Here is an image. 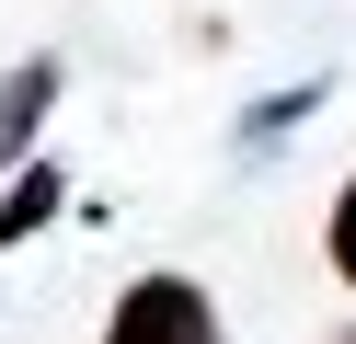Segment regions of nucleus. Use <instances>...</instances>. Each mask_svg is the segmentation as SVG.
<instances>
[{
	"mask_svg": "<svg viewBox=\"0 0 356 344\" xmlns=\"http://www.w3.org/2000/svg\"><path fill=\"white\" fill-rule=\"evenodd\" d=\"M47 104H58V58H24L12 81H0V172H24L35 126H47Z\"/></svg>",
	"mask_w": 356,
	"mask_h": 344,
	"instance_id": "2",
	"label": "nucleus"
},
{
	"mask_svg": "<svg viewBox=\"0 0 356 344\" xmlns=\"http://www.w3.org/2000/svg\"><path fill=\"white\" fill-rule=\"evenodd\" d=\"M310 104H322V81H299V92H264V104L241 115V138H253V149H264V138H287V126H299Z\"/></svg>",
	"mask_w": 356,
	"mask_h": 344,
	"instance_id": "4",
	"label": "nucleus"
},
{
	"mask_svg": "<svg viewBox=\"0 0 356 344\" xmlns=\"http://www.w3.org/2000/svg\"><path fill=\"white\" fill-rule=\"evenodd\" d=\"M104 344H230V333H218V310H207L195 275H138L115 298V321H104Z\"/></svg>",
	"mask_w": 356,
	"mask_h": 344,
	"instance_id": "1",
	"label": "nucleus"
},
{
	"mask_svg": "<svg viewBox=\"0 0 356 344\" xmlns=\"http://www.w3.org/2000/svg\"><path fill=\"white\" fill-rule=\"evenodd\" d=\"M58 195H70V183H58L47 161H24V172H12V195H0V241H35V229L58 218Z\"/></svg>",
	"mask_w": 356,
	"mask_h": 344,
	"instance_id": "3",
	"label": "nucleus"
},
{
	"mask_svg": "<svg viewBox=\"0 0 356 344\" xmlns=\"http://www.w3.org/2000/svg\"><path fill=\"white\" fill-rule=\"evenodd\" d=\"M345 344H356V333H345Z\"/></svg>",
	"mask_w": 356,
	"mask_h": 344,
	"instance_id": "6",
	"label": "nucleus"
},
{
	"mask_svg": "<svg viewBox=\"0 0 356 344\" xmlns=\"http://www.w3.org/2000/svg\"><path fill=\"white\" fill-rule=\"evenodd\" d=\"M322 252H333V275H345V287H356V183H345V195H333V229H322Z\"/></svg>",
	"mask_w": 356,
	"mask_h": 344,
	"instance_id": "5",
	"label": "nucleus"
}]
</instances>
